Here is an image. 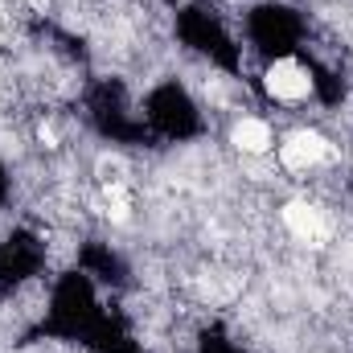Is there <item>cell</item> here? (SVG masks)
Here are the masks:
<instances>
[{
	"mask_svg": "<svg viewBox=\"0 0 353 353\" xmlns=\"http://www.w3.org/2000/svg\"><path fill=\"white\" fill-rule=\"evenodd\" d=\"M329 140L321 136V132H312V128H300V132H292V136H283V144H279V165L283 169H292V173H308V169H316L321 161H329Z\"/></svg>",
	"mask_w": 353,
	"mask_h": 353,
	"instance_id": "cell-1",
	"label": "cell"
},
{
	"mask_svg": "<svg viewBox=\"0 0 353 353\" xmlns=\"http://www.w3.org/2000/svg\"><path fill=\"white\" fill-rule=\"evenodd\" d=\"M263 87L275 103H300V99L312 94V74H308L296 58H279V62L267 66Z\"/></svg>",
	"mask_w": 353,
	"mask_h": 353,
	"instance_id": "cell-2",
	"label": "cell"
},
{
	"mask_svg": "<svg viewBox=\"0 0 353 353\" xmlns=\"http://www.w3.org/2000/svg\"><path fill=\"white\" fill-rule=\"evenodd\" d=\"M283 226L300 239V243H321L325 239V214L308 201H288L283 205Z\"/></svg>",
	"mask_w": 353,
	"mask_h": 353,
	"instance_id": "cell-3",
	"label": "cell"
},
{
	"mask_svg": "<svg viewBox=\"0 0 353 353\" xmlns=\"http://www.w3.org/2000/svg\"><path fill=\"white\" fill-rule=\"evenodd\" d=\"M230 140L247 157H263V152H271V144H275V136H271V128H267L263 119H239L234 132H230Z\"/></svg>",
	"mask_w": 353,
	"mask_h": 353,
	"instance_id": "cell-4",
	"label": "cell"
},
{
	"mask_svg": "<svg viewBox=\"0 0 353 353\" xmlns=\"http://www.w3.org/2000/svg\"><path fill=\"white\" fill-rule=\"evenodd\" d=\"M107 218H111V222H128V218H132V210H128V201H123V197H115V201L107 205Z\"/></svg>",
	"mask_w": 353,
	"mask_h": 353,
	"instance_id": "cell-5",
	"label": "cell"
},
{
	"mask_svg": "<svg viewBox=\"0 0 353 353\" xmlns=\"http://www.w3.org/2000/svg\"><path fill=\"white\" fill-rule=\"evenodd\" d=\"M37 136H41V144H46V148H58V132H54V128H41Z\"/></svg>",
	"mask_w": 353,
	"mask_h": 353,
	"instance_id": "cell-6",
	"label": "cell"
}]
</instances>
